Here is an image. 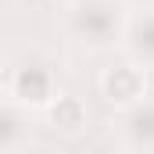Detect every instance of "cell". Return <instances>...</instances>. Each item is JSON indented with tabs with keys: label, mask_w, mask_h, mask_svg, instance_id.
I'll return each instance as SVG.
<instances>
[{
	"label": "cell",
	"mask_w": 154,
	"mask_h": 154,
	"mask_svg": "<svg viewBox=\"0 0 154 154\" xmlns=\"http://www.w3.org/2000/svg\"><path fill=\"white\" fill-rule=\"evenodd\" d=\"M122 39H125L133 61H140L143 68H154V7L140 11V14H129Z\"/></svg>",
	"instance_id": "obj_6"
},
{
	"label": "cell",
	"mask_w": 154,
	"mask_h": 154,
	"mask_svg": "<svg viewBox=\"0 0 154 154\" xmlns=\"http://www.w3.org/2000/svg\"><path fill=\"white\" fill-rule=\"evenodd\" d=\"M43 111H47L50 129H57V133H65V136H79V133L86 129V118H90L86 104L79 100L75 93H57Z\"/></svg>",
	"instance_id": "obj_5"
},
{
	"label": "cell",
	"mask_w": 154,
	"mask_h": 154,
	"mask_svg": "<svg viewBox=\"0 0 154 154\" xmlns=\"http://www.w3.org/2000/svg\"><path fill=\"white\" fill-rule=\"evenodd\" d=\"M125 7L118 0H68L65 7V29L90 50H108L125 36Z\"/></svg>",
	"instance_id": "obj_1"
},
{
	"label": "cell",
	"mask_w": 154,
	"mask_h": 154,
	"mask_svg": "<svg viewBox=\"0 0 154 154\" xmlns=\"http://www.w3.org/2000/svg\"><path fill=\"white\" fill-rule=\"evenodd\" d=\"M100 93L104 100L125 111L133 104H140L147 97V68L140 61H118V65H108L100 72Z\"/></svg>",
	"instance_id": "obj_3"
},
{
	"label": "cell",
	"mask_w": 154,
	"mask_h": 154,
	"mask_svg": "<svg viewBox=\"0 0 154 154\" xmlns=\"http://www.w3.org/2000/svg\"><path fill=\"white\" fill-rule=\"evenodd\" d=\"M118 140L136 154H154V97H143L118 115Z\"/></svg>",
	"instance_id": "obj_4"
},
{
	"label": "cell",
	"mask_w": 154,
	"mask_h": 154,
	"mask_svg": "<svg viewBox=\"0 0 154 154\" xmlns=\"http://www.w3.org/2000/svg\"><path fill=\"white\" fill-rule=\"evenodd\" d=\"M29 143V118L25 108L0 100V154H22V147Z\"/></svg>",
	"instance_id": "obj_7"
},
{
	"label": "cell",
	"mask_w": 154,
	"mask_h": 154,
	"mask_svg": "<svg viewBox=\"0 0 154 154\" xmlns=\"http://www.w3.org/2000/svg\"><path fill=\"white\" fill-rule=\"evenodd\" d=\"M54 72L43 61H22L7 72V100L18 108H47L54 100Z\"/></svg>",
	"instance_id": "obj_2"
}]
</instances>
